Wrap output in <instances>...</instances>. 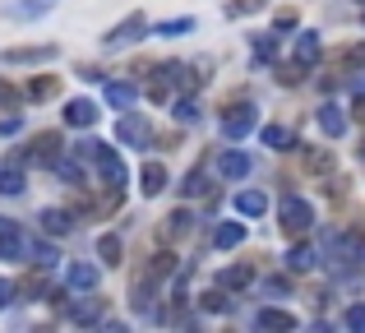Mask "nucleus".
<instances>
[{
    "mask_svg": "<svg viewBox=\"0 0 365 333\" xmlns=\"http://www.w3.org/2000/svg\"><path fill=\"white\" fill-rule=\"evenodd\" d=\"M195 83L199 79L190 74V65L171 61V65H158V70H153V79H148V88H143V93H148L153 102H171V93H190Z\"/></svg>",
    "mask_w": 365,
    "mask_h": 333,
    "instance_id": "1",
    "label": "nucleus"
},
{
    "mask_svg": "<svg viewBox=\"0 0 365 333\" xmlns=\"http://www.w3.org/2000/svg\"><path fill=\"white\" fill-rule=\"evenodd\" d=\"M277 227H282V236H305L314 227V204L310 199H301V195H287L282 199V208H277Z\"/></svg>",
    "mask_w": 365,
    "mask_h": 333,
    "instance_id": "2",
    "label": "nucleus"
},
{
    "mask_svg": "<svg viewBox=\"0 0 365 333\" xmlns=\"http://www.w3.org/2000/svg\"><path fill=\"white\" fill-rule=\"evenodd\" d=\"M217 125H222L227 139H245L250 130H259V107L255 102H232V107L217 116Z\"/></svg>",
    "mask_w": 365,
    "mask_h": 333,
    "instance_id": "3",
    "label": "nucleus"
},
{
    "mask_svg": "<svg viewBox=\"0 0 365 333\" xmlns=\"http://www.w3.org/2000/svg\"><path fill=\"white\" fill-rule=\"evenodd\" d=\"M93 167H98V176L107 180L111 190H125V185H130V171H125L120 153L111 144H98V148H93Z\"/></svg>",
    "mask_w": 365,
    "mask_h": 333,
    "instance_id": "4",
    "label": "nucleus"
},
{
    "mask_svg": "<svg viewBox=\"0 0 365 333\" xmlns=\"http://www.w3.org/2000/svg\"><path fill=\"white\" fill-rule=\"evenodd\" d=\"M139 37H148V19H143V14H130V19H120L116 28H107V33H102V51H120V46L139 42Z\"/></svg>",
    "mask_w": 365,
    "mask_h": 333,
    "instance_id": "5",
    "label": "nucleus"
},
{
    "mask_svg": "<svg viewBox=\"0 0 365 333\" xmlns=\"http://www.w3.org/2000/svg\"><path fill=\"white\" fill-rule=\"evenodd\" d=\"M28 255V236L19 222H9V217H0V260L5 264H24Z\"/></svg>",
    "mask_w": 365,
    "mask_h": 333,
    "instance_id": "6",
    "label": "nucleus"
},
{
    "mask_svg": "<svg viewBox=\"0 0 365 333\" xmlns=\"http://www.w3.org/2000/svg\"><path fill=\"white\" fill-rule=\"evenodd\" d=\"M56 153H61V135H56V130H42V135H33V139L24 144V153H19V158L51 167V163H56Z\"/></svg>",
    "mask_w": 365,
    "mask_h": 333,
    "instance_id": "7",
    "label": "nucleus"
},
{
    "mask_svg": "<svg viewBox=\"0 0 365 333\" xmlns=\"http://www.w3.org/2000/svg\"><path fill=\"white\" fill-rule=\"evenodd\" d=\"M0 61L5 65H42V61H56V46H5Z\"/></svg>",
    "mask_w": 365,
    "mask_h": 333,
    "instance_id": "8",
    "label": "nucleus"
},
{
    "mask_svg": "<svg viewBox=\"0 0 365 333\" xmlns=\"http://www.w3.org/2000/svg\"><path fill=\"white\" fill-rule=\"evenodd\" d=\"M65 125H74V130L98 125V102H88V98H70V102H65Z\"/></svg>",
    "mask_w": 365,
    "mask_h": 333,
    "instance_id": "9",
    "label": "nucleus"
},
{
    "mask_svg": "<svg viewBox=\"0 0 365 333\" xmlns=\"http://www.w3.org/2000/svg\"><path fill=\"white\" fill-rule=\"evenodd\" d=\"M56 5H61V0H5V14H9V19H24V24H33V19L51 14Z\"/></svg>",
    "mask_w": 365,
    "mask_h": 333,
    "instance_id": "10",
    "label": "nucleus"
},
{
    "mask_svg": "<svg viewBox=\"0 0 365 333\" xmlns=\"http://www.w3.org/2000/svg\"><path fill=\"white\" fill-rule=\"evenodd\" d=\"M213 167H217V176H227V180H245L250 176V158L241 153V148H222Z\"/></svg>",
    "mask_w": 365,
    "mask_h": 333,
    "instance_id": "11",
    "label": "nucleus"
},
{
    "mask_svg": "<svg viewBox=\"0 0 365 333\" xmlns=\"http://www.w3.org/2000/svg\"><path fill=\"white\" fill-rule=\"evenodd\" d=\"M314 121H319V130H324L329 139H342V135H347V116H342V107H338V102H324Z\"/></svg>",
    "mask_w": 365,
    "mask_h": 333,
    "instance_id": "12",
    "label": "nucleus"
},
{
    "mask_svg": "<svg viewBox=\"0 0 365 333\" xmlns=\"http://www.w3.org/2000/svg\"><path fill=\"white\" fill-rule=\"evenodd\" d=\"M19 93H24V102H46V98L61 93V79H56V74H42V79H28Z\"/></svg>",
    "mask_w": 365,
    "mask_h": 333,
    "instance_id": "13",
    "label": "nucleus"
},
{
    "mask_svg": "<svg viewBox=\"0 0 365 333\" xmlns=\"http://www.w3.org/2000/svg\"><path fill=\"white\" fill-rule=\"evenodd\" d=\"M139 190L148 199H158L162 190H167V167L162 163H143V171H139Z\"/></svg>",
    "mask_w": 365,
    "mask_h": 333,
    "instance_id": "14",
    "label": "nucleus"
},
{
    "mask_svg": "<svg viewBox=\"0 0 365 333\" xmlns=\"http://www.w3.org/2000/svg\"><path fill=\"white\" fill-rule=\"evenodd\" d=\"M65 287L93 292V287H98V264H70V273H65Z\"/></svg>",
    "mask_w": 365,
    "mask_h": 333,
    "instance_id": "15",
    "label": "nucleus"
},
{
    "mask_svg": "<svg viewBox=\"0 0 365 333\" xmlns=\"http://www.w3.org/2000/svg\"><path fill=\"white\" fill-rule=\"evenodd\" d=\"M190 227H195V213H190V208H176V213H167V222H162V236H167V241H180V236H190Z\"/></svg>",
    "mask_w": 365,
    "mask_h": 333,
    "instance_id": "16",
    "label": "nucleus"
},
{
    "mask_svg": "<svg viewBox=\"0 0 365 333\" xmlns=\"http://www.w3.org/2000/svg\"><path fill=\"white\" fill-rule=\"evenodd\" d=\"M250 282H255V269H250V264H236V269L217 273V287L222 292H241V287H250Z\"/></svg>",
    "mask_w": 365,
    "mask_h": 333,
    "instance_id": "17",
    "label": "nucleus"
},
{
    "mask_svg": "<svg viewBox=\"0 0 365 333\" xmlns=\"http://www.w3.org/2000/svg\"><path fill=\"white\" fill-rule=\"evenodd\" d=\"M102 301H79V306H65V319H70V324H98L102 319Z\"/></svg>",
    "mask_w": 365,
    "mask_h": 333,
    "instance_id": "18",
    "label": "nucleus"
},
{
    "mask_svg": "<svg viewBox=\"0 0 365 333\" xmlns=\"http://www.w3.org/2000/svg\"><path fill=\"white\" fill-rule=\"evenodd\" d=\"M264 208H268L264 190H241V195H236V213L241 217H264Z\"/></svg>",
    "mask_w": 365,
    "mask_h": 333,
    "instance_id": "19",
    "label": "nucleus"
},
{
    "mask_svg": "<svg viewBox=\"0 0 365 333\" xmlns=\"http://www.w3.org/2000/svg\"><path fill=\"white\" fill-rule=\"evenodd\" d=\"M241 241H245V222H222V227H213V245H217V250H236Z\"/></svg>",
    "mask_w": 365,
    "mask_h": 333,
    "instance_id": "20",
    "label": "nucleus"
},
{
    "mask_svg": "<svg viewBox=\"0 0 365 333\" xmlns=\"http://www.w3.org/2000/svg\"><path fill=\"white\" fill-rule=\"evenodd\" d=\"M120 139H125V144H153V130H148V121H134V116H125L120 121Z\"/></svg>",
    "mask_w": 365,
    "mask_h": 333,
    "instance_id": "21",
    "label": "nucleus"
},
{
    "mask_svg": "<svg viewBox=\"0 0 365 333\" xmlns=\"http://www.w3.org/2000/svg\"><path fill=\"white\" fill-rule=\"evenodd\" d=\"M42 227H46V236H65L74 227V213H70V208H46V213H42Z\"/></svg>",
    "mask_w": 365,
    "mask_h": 333,
    "instance_id": "22",
    "label": "nucleus"
},
{
    "mask_svg": "<svg viewBox=\"0 0 365 333\" xmlns=\"http://www.w3.org/2000/svg\"><path fill=\"white\" fill-rule=\"evenodd\" d=\"M314 61H319V33H301V37H296V65L310 70Z\"/></svg>",
    "mask_w": 365,
    "mask_h": 333,
    "instance_id": "23",
    "label": "nucleus"
},
{
    "mask_svg": "<svg viewBox=\"0 0 365 333\" xmlns=\"http://www.w3.org/2000/svg\"><path fill=\"white\" fill-rule=\"evenodd\" d=\"M282 264H287L292 273H310V269H314V245H292Z\"/></svg>",
    "mask_w": 365,
    "mask_h": 333,
    "instance_id": "24",
    "label": "nucleus"
},
{
    "mask_svg": "<svg viewBox=\"0 0 365 333\" xmlns=\"http://www.w3.org/2000/svg\"><path fill=\"white\" fill-rule=\"evenodd\" d=\"M255 324L259 329H296V315H292V310H259Z\"/></svg>",
    "mask_w": 365,
    "mask_h": 333,
    "instance_id": "25",
    "label": "nucleus"
},
{
    "mask_svg": "<svg viewBox=\"0 0 365 333\" xmlns=\"http://www.w3.org/2000/svg\"><path fill=\"white\" fill-rule=\"evenodd\" d=\"M98 260H102V264H120V236H116V232L98 236Z\"/></svg>",
    "mask_w": 365,
    "mask_h": 333,
    "instance_id": "26",
    "label": "nucleus"
},
{
    "mask_svg": "<svg viewBox=\"0 0 365 333\" xmlns=\"http://www.w3.org/2000/svg\"><path fill=\"white\" fill-rule=\"evenodd\" d=\"M0 195H24V171L19 167H0Z\"/></svg>",
    "mask_w": 365,
    "mask_h": 333,
    "instance_id": "27",
    "label": "nucleus"
},
{
    "mask_svg": "<svg viewBox=\"0 0 365 333\" xmlns=\"http://www.w3.org/2000/svg\"><path fill=\"white\" fill-rule=\"evenodd\" d=\"M250 51H255V61H273V56H277V37L273 33H255Z\"/></svg>",
    "mask_w": 365,
    "mask_h": 333,
    "instance_id": "28",
    "label": "nucleus"
},
{
    "mask_svg": "<svg viewBox=\"0 0 365 333\" xmlns=\"http://www.w3.org/2000/svg\"><path fill=\"white\" fill-rule=\"evenodd\" d=\"M264 148H277V153L292 148V130L287 125H264Z\"/></svg>",
    "mask_w": 365,
    "mask_h": 333,
    "instance_id": "29",
    "label": "nucleus"
},
{
    "mask_svg": "<svg viewBox=\"0 0 365 333\" xmlns=\"http://www.w3.org/2000/svg\"><path fill=\"white\" fill-rule=\"evenodd\" d=\"M107 102H111L116 111L134 107V88H130V83H107Z\"/></svg>",
    "mask_w": 365,
    "mask_h": 333,
    "instance_id": "30",
    "label": "nucleus"
},
{
    "mask_svg": "<svg viewBox=\"0 0 365 333\" xmlns=\"http://www.w3.org/2000/svg\"><path fill=\"white\" fill-rule=\"evenodd\" d=\"M180 195H208V171H204V167H195L185 180H180Z\"/></svg>",
    "mask_w": 365,
    "mask_h": 333,
    "instance_id": "31",
    "label": "nucleus"
},
{
    "mask_svg": "<svg viewBox=\"0 0 365 333\" xmlns=\"http://www.w3.org/2000/svg\"><path fill=\"white\" fill-rule=\"evenodd\" d=\"M305 167L324 176V171H333V153H329V148H310V153H305Z\"/></svg>",
    "mask_w": 365,
    "mask_h": 333,
    "instance_id": "32",
    "label": "nucleus"
},
{
    "mask_svg": "<svg viewBox=\"0 0 365 333\" xmlns=\"http://www.w3.org/2000/svg\"><path fill=\"white\" fill-rule=\"evenodd\" d=\"M158 37H176V33H195V19H167V24L153 28Z\"/></svg>",
    "mask_w": 365,
    "mask_h": 333,
    "instance_id": "33",
    "label": "nucleus"
},
{
    "mask_svg": "<svg viewBox=\"0 0 365 333\" xmlns=\"http://www.w3.org/2000/svg\"><path fill=\"white\" fill-rule=\"evenodd\" d=\"M199 306L213 310V315H222V310L232 306V301H227V292H222V287H213V292H204V301H199Z\"/></svg>",
    "mask_w": 365,
    "mask_h": 333,
    "instance_id": "34",
    "label": "nucleus"
},
{
    "mask_svg": "<svg viewBox=\"0 0 365 333\" xmlns=\"http://www.w3.org/2000/svg\"><path fill=\"white\" fill-rule=\"evenodd\" d=\"M171 269H176V260H171V255H153V264H148V273H143V278H167Z\"/></svg>",
    "mask_w": 365,
    "mask_h": 333,
    "instance_id": "35",
    "label": "nucleus"
},
{
    "mask_svg": "<svg viewBox=\"0 0 365 333\" xmlns=\"http://www.w3.org/2000/svg\"><path fill=\"white\" fill-rule=\"evenodd\" d=\"M171 116H176V121H185V125H190V121H199V102H195V98H180Z\"/></svg>",
    "mask_w": 365,
    "mask_h": 333,
    "instance_id": "36",
    "label": "nucleus"
},
{
    "mask_svg": "<svg viewBox=\"0 0 365 333\" xmlns=\"http://www.w3.org/2000/svg\"><path fill=\"white\" fill-rule=\"evenodd\" d=\"M268 0H232V5H227V14L232 19H241V14H250V9H264Z\"/></svg>",
    "mask_w": 365,
    "mask_h": 333,
    "instance_id": "37",
    "label": "nucleus"
},
{
    "mask_svg": "<svg viewBox=\"0 0 365 333\" xmlns=\"http://www.w3.org/2000/svg\"><path fill=\"white\" fill-rule=\"evenodd\" d=\"M342 324H347V329H356V333H365V301H361V306H351L347 315H342Z\"/></svg>",
    "mask_w": 365,
    "mask_h": 333,
    "instance_id": "38",
    "label": "nucleus"
},
{
    "mask_svg": "<svg viewBox=\"0 0 365 333\" xmlns=\"http://www.w3.org/2000/svg\"><path fill=\"white\" fill-rule=\"evenodd\" d=\"M19 102H24V93H19L14 83H5V79H0V107H19Z\"/></svg>",
    "mask_w": 365,
    "mask_h": 333,
    "instance_id": "39",
    "label": "nucleus"
},
{
    "mask_svg": "<svg viewBox=\"0 0 365 333\" xmlns=\"http://www.w3.org/2000/svg\"><path fill=\"white\" fill-rule=\"evenodd\" d=\"M79 79H88V83H107V70H98V65H79Z\"/></svg>",
    "mask_w": 365,
    "mask_h": 333,
    "instance_id": "40",
    "label": "nucleus"
},
{
    "mask_svg": "<svg viewBox=\"0 0 365 333\" xmlns=\"http://www.w3.org/2000/svg\"><path fill=\"white\" fill-rule=\"evenodd\" d=\"M287 28H296V9H277V33H287Z\"/></svg>",
    "mask_w": 365,
    "mask_h": 333,
    "instance_id": "41",
    "label": "nucleus"
},
{
    "mask_svg": "<svg viewBox=\"0 0 365 333\" xmlns=\"http://www.w3.org/2000/svg\"><path fill=\"white\" fill-rule=\"evenodd\" d=\"M347 65H356V70H365V42H356V46L347 51Z\"/></svg>",
    "mask_w": 365,
    "mask_h": 333,
    "instance_id": "42",
    "label": "nucleus"
},
{
    "mask_svg": "<svg viewBox=\"0 0 365 333\" xmlns=\"http://www.w3.org/2000/svg\"><path fill=\"white\" fill-rule=\"evenodd\" d=\"M264 292H268V297H282V292H287V278H268Z\"/></svg>",
    "mask_w": 365,
    "mask_h": 333,
    "instance_id": "43",
    "label": "nucleus"
},
{
    "mask_svg": "<svg viewBox=\"0 0 365 333\" xmlns=\"http://www.w3.org/2000/svg\"><path fill=\"white\" fill-rule=\"evenodd\" d=\"M9 301H14V282H5V278H0V310H5Z\"/></svg>",
    "mask_w": 365,
    "mask_h": 333,
    "instance_id": "44",
    "label": "nucleus"
},
{
    "mask_svg": "<svg viewBox=\"0 0 365 333\" xmlns=\"http://www.w3.org/2000/svg\"><path fill=\"white\" fill-rule=\"evenodd\" d=\"M37 292H42V278H28V282H24V297L37 301Z\"/></svg>",
    "mask_w": 365,
    "mask_h": 333,
    "instance_id": "45",
    "label": "nucleus"
},
{
    "mask_svg": "<svg viewBox=\"0 0 365 333\" xmlns=\"http://www.w3.org/2000/svg\"><path fill=\"white\" fill-rule=\"evenodd\" d=\"M351 116H356L361 125H365V98H361V93H356V107H351Z\"/></svg>",
    "mask_w": 365,
    "mask_h": 333,
    "instance_id": "46",
    "label": "nucleus"
},
{
    "mask_svg": "<svg viewBox=\"0 0 365 333\" xmlns=\"http://www.w3.org/2000/svg\"><path fill=\"white\" fill-rule=\"evenodd\" d=\"M361 158H365V144H361Z\"/></svg>",
    "mask_w": 365,
    "mask_h": 333,
    "instance_id": "47",
    "label": "nucleus"
},
{
    "mask_svg": "<svg viewBox=\"0 0 365 333\" xmlns=\"http://www.w3.org/2000/svg\"><path fill=\"white\" fill-rule=\"evenodd\" d=\"M361 5H365V0H361Z\"/></svg>",
    "mask_w": 365,
    "mask_h": 333,
    "instance_id": "48",
    "label": "nucleus"
}]
</instances>
